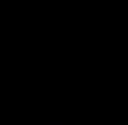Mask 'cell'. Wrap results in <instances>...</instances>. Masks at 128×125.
<instances>
[{
  "label": "cell",
  "instance_id": "1",
  "mask_svg": "<svg viewBox=\"0 0 128 125\" xmlns=\"http://www.w3.org/2000/svg\"><path fill=\"white\" fill-rule=\"evenodd\" d=\"M47 125H62V122H47Z\"/></svg>",
  "mask_w": 128,
  "mask_h": 125
}]
</instances>
